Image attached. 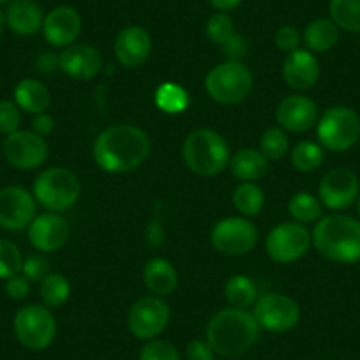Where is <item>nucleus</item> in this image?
Listing matches in <instances>:
<instances>
[{"label":"nucleus","instance_id":"f704fd0d","mask_svg":"<svg viewBox=\"0 0 360 360\" xmlns=\"http://www.w3.org/2000/svg\"><path fill=\"white\" fill-rule=\"evenodd\" d=\"M23 256L18 245L0 238V279H9L22 272Z\"/></svg>","mask_w":360,"mask_h":360},{"label":"nucleus","instance_id":"ea45409f","mask_svg":"<svg viewBox=\"0 0 360 360\" xmlns=\"http://www.w3.org/2000/svg\"><path fill=\"white\" fill-rule=\"evenodd\" d=\"M300 41H302V36H300L299 30H297L293 25L279 27L274 34V44L281 51H286V53L297 50Z\"/></svg>","mask_w":360,"mask_h":360},{"label":"nucleus","instance_id":"0eeeda50","mask_svg":"<svg viewBox=\"0 0 360 360\" xmlns=\"http://www.w3.org/2000/svg\"><path fill=\"white\" fill-rule=\"evenodd\" d=\"M316 136L327 150H349L360 140V115L349 106L327 108L316 122Z\"/></svg>","mask_w":360,"mask_h":360},{"label":"nucleus","instance_id":"de8ad7c7","mask_svg":"<svg viewBox=\"0 0 360 360\" xmlns=\"http://www.w3.org/2000/svg\"><path fill=\"white\" fill-rule=\"evenodd\" d=\"M216 11L230 13L242 4V0H207Z\"/></svg>","mask_w":360,"mask_h":360},{"label":"nucleus","instance_id":"1a4fd4ad","mask_svg":"<svg viewBox=\"0 0 360 360\" xmlns=\"http://www.w3.org/2000/svg\"><path fill=\"white\" fill-rule=\"evenodd\" d=\"M311 244H313V235L306 224L286 221L270 230V233L266 235L265 249L272 262L286 265L302 258L309 251Z\"/></svg>","mask_w":360,"mask_h":360},{"label":"nucleus","instance_id":"bb28decb","mask_svg":"<svg viewBox=\"0 0 360 360\" xmlns=\"http://www.w3.org/2000/svg\"><path fill=\"white\" fill-rule=\"evenodd\" d=\"M231 202L242 216L255 217L262 212L263 205H265V193L256 182H242L240 186L235 188Z\"/></svg>","mask_w":360,"mask_h":360},{"label":"nucleus","instance_id":"423d86ee","mask_svg":"<svg viewBox=\"0 0 360 360\" xmlns=\"http://www.w3.org/2000/svg\"><path fill=\"white\" fill-rule=\"evenodd\" d=\"M205 90L219 105L242 103L252 90L251 69L240 60L221 62L205 76Z\"/></svg>","mask_w":360,"mask_h":360},{"label":"nucleus","instance_id":"5701e85b","mask_svg":"<svg viewBox=\"0 0 360 360\" xmlns=\"http://www.w3.org/2000/svg\"><path fill=\"white\" fill-rule=\"evenodd\" d=\"M143 281L152 295L165 299L179 286V274L172 262L165 258H152L143 269Z\"/></svg>","mask_w":360,"mask_h":360},{"label":"nucleus","instance_id":"f257e3e1","mask_svg":"<svg viewBox=\"0 0 360 360\" xmlns=\"http://www.w3.org/2000/svg\"><path fill=\"white\" fill-rule=\"evenodd\" d=\"M150 150V138L143 129L131 124H117L99 133L92 155L103 172L127 173L143 165Z\"/></svg>","mask_w":360,"mask_h":360},{"label":"nucleus","instance_id":"c85d7f7f","mask_svg":"<svg viewBox=\"0 0 360 360\" xmlns=\"http://www.w3.org/2000/svg\"><path fill=\"white\" fill-rule=\"evenodd\" d=\"M288 212L297 223L300 224H309L320 221L321 214H323V203L320 198L311 193L300 191L295 193L292 198L288 200Z\"/></svg>","mask_w":360,"mask_h":360},{"label":"nucleus","instance_id":"c756f323","mask_svg":"<svg viewBox=\"0 0 360 360\" xmlns=\"http://www.w3.org/2000/svg\"><path fill=\"white\" fill-rule=\"evenodd\" d=\"M154 99L155 106L161 112L168 113V115H176V113L186 112L189 106V96L186 89H182V86L173 82H166L161 86H158Z\"/></svg>","mask_w":360,"mask_h":360},{"label":"nucleus","instance_id":"8fccbe9b","mask_svg":"<svg viewBox=\"0 0 360 360\" xmlns=\"http://www.w3.org/2000/svg\"><path fill=\"white\" fill-rule=\"evenodd\" d=\"M356 214H359V219H360V195H359V198H356Z\"/></svg>","mask_w":360,"mask_h":360},{"label":"nucleus","instance_id":"58836bf2","mask_svg":"<svg viewBox=\"0 0 360 360\" xmlns=\"http://www.w3.org/2000/svg\"><path fill=\"white\" fill-rule=\"evenodd\" d=\"M22 274L29 279L30 283H41L48 274H50V265L44 256L34 255L23 259Z\"/></svg>","mask_w":360,"mask_h":360},{"label":"nucleus","instance_id":"9d476101","mask_svg":"<svg viewBox=\"0 0 360 360\" xmlns=\"http://www.w3.org/2000/svg\"><path fill=\"white\" fill-rule=\"evenodd\" d=\"M210 242L221 255H248L258 242V228L245 217H224L214 224Z\"/></svg>","mask_w":360,"mask_h":360},{"label":"nucleus","instance_id":"7ed1b4c3","mask_svg":"<svg viewBox=\"0 0 360 360\" xmlns=\"http://www.w3.org/2000/svg\"><path fill=\"white\" fill-rule=\"evenodd\" d=\"M313 245L323 258L335 263H355L360 259V219L334 212L316 221Z\"/></svg>","mask_w":360,"mask_h":360},{"label":"nucleus","instance_id":"a18cd8bd","mask_svg":"<svg viewBox=\"0 0 360 360\" xmlns=\"http://www.w3.org/2000/svg\"><path fill=\"white\" fill-rule=\"evenodd\" d=\"M53 129H55V120H53V117L48 115L46 112L39 113V115L34 117V120H32L34 133H37L39 136H48V134H51V131Z\"/></svg>","mask_w":360,"mask_h":360},{"label":"nucleus","instance_id":"39448f33","mask_svg":"<svg viewBox=\"0 0 360 360\" xmlns=\"http://www.w3.org/2000/svg\"><path fill=\"white\" fill-rule=\"evenodd\" d=\"M34 198L48 212H65L78 203L82 184L72 169L64 166L43 169L34 180Z\"/></svg>","mask_w":360,"mask_h":360},{"label":"nucleus","instance_id":"4c0bfd02","mask_svg":"<svg viewBox=\"0 0 360 360\" xmlns=\"http://www.w3.org/2000/svg\"><path fill=\"white\" fill-rule=\"evenodd\" d=\"M20 124H22V110L18 108V105L9 99H0V133L8 136L20 129Z\"/></svg>","mask_w":360,"mask_h":360},{"label":"nucleus","instance_id":"37998d69","mask_svg":"<svg viewBox=\"0 0 360 360\" xmlns=\"http://www.w3.org/2000/svg\"><path fill=\"white\" fill-rule=\"evenodd\" d=\"M186 356L188 360H214L216 359V352H214L212 346L209 345V341H203V339H195V341H189L186 346Z\"/></svg>","mask_w":360,"mask_h":360},{"label":"nucleus","instance_id":"dca6fc26","mask_svg":"<svg viewBox=\"0 0 360 360\" xmlns=\"http://www.w3.org/2000/svg\"><path fill=\"white\" fill-rule=\"evenodd\" d=\"M71 235L68 221L57 212L39 214L29 224V240L37 251L53 252L64 248Z\"/></svg>","mask_w":360,"mask_h":360},{"label":"nucleus","instance_id":"c03bdc74","mask_svg":"<svg viewBox=\"0 0 360 360\" xmlns=\"http://www.w3.org/2000/svg\"><path fill=\"white\" fill-rule=\"evenodd\" d=\"M36 69L43 75H51L55 71H60V58L53 51H43L36 57Z\"/></svg>","mask_w":360,"mask_h":360},{"label":"nucleus","instance_id":"4be33fe9","mask_svg":"<svg viewBox=\"0 0 360 360\" xmlns=\"http://www.w3.org/2000/svg\"><path fill=\"white\" fill-rule=\"evenodd\" d=\"M4 15L6 27L16 36L29 37L43 30L44 13L36 0H13Z\"/></svg>","mask_w":360,"mask_h":360},{"label":"nucleus","instance_id":"7c9ffc66","mask_svg":"<svg viewBox=\"0 0 360 360\" xmlns=\"http://www.w3.org/2000/svg\"><path fill=\"white\" fill-rule=\"evenodd\" d=\"M330 20L346 32H360V0H330Z\"/></svg>","mask_w":360,"mask_h":360},{"label":"nucleus","instance_id":"a19ab883","mask_svg":"<svg viewBox=\"0 0 360 360\" xmlns=\"http://www.w3.org/2000/svg\"><path fill=\"white\" fill-rule=\"evenodd\" d=\"M219 48L228 60H240L245 55V51H248V41H245V37L242 36V34L235 32L233 36H231L226 43L221 44Z\"/></svg>","mask_w":360,"mask_h":360},{"label":"nucleus","instance_id":"412c9836","mask_svg":"<svg viewBox=\"0 0 360 360\" xmlns=\"http://www.w3.org/2000/svg\"><path fill=\"white\" fill-rule=\"evenodd\" d=\"M320 62H318L316 55L309 50H297L290 51L288 57L285 58L283 64V78L292 86L293 90H309L311 86L316 85L320 79Z\"/></svg>","mask_w":360,"mask_h":360},{"label":"nucleus","instance_id":"c9c22d12","mask_svg":"<svg viewBox=\"0 0 360 360\" xmlns=\"http://www.w3.org/2000/svg\"><path fill=\"white\" fill-rule=\"evenodd\" d=\"M205 34L214 44L221 46L226 43L231 36L235 34L233 20L228 16V13H214L205 23Z\"/></svg>","mask_w":360,"mask_h":360},{"label":"nucleus","instance_id":"393cba45","mask_svg":"<svg viewBox=\"0 0 360 360\" xmlns=\"http://www.w3.org/2000/svg\"><path fill=\"white\" fill-rule=\"evenodd\" d=\"M230 169L242 182H255L265 176L269 172V159L259 152V148H242L230 159Z\"/></svg>","mask_w":360,"mask_h":360},{"label":"nucleus","instance_id":"cd10ccee","mask_svg":"<svg viewBox=\"0 0 360 360\" xmlns=\"http://www.w3.org/2000/svg\"><path fill=\"white\" fill-rule=\"evenodd\" d=\"M224 297L231 304V307L248 309L258 299V288L251 278L244 274H235L224 285Z\"/></svg>","mask_w":360,"mask_h":360},{"label":"nucleus","instance_id":"f3484780","mask_svg":"<svg viewBox=\"0 0 360 360\" xmlns=\"http://www.w3.org/2000/svg\"><path fill=\"white\" fill-rule=\"evenodd\" d=\"M82 16L75 8L58 6L44 16L43 36L53 48H68L76 43L82 34Z\"/></svg>","mask_w":360,"mask_h":360},{"label":"nucleus","instance_id":"f8f14e48","mask_svg":"<svg viewBox=\"0 0 360 360\" xmlns=\"http://www.w3.org/2000/svg\"><path fill=\"white\" fill-rule=\"evenodd\" d=\"M259 328L269 332H288L300 321V307L292 297L283 293H266L255 302L252 309Z\"/></svg>","mask_w":360,"mask_h":360},{"label":"nucleus","instance_id":"79ce46f5","mask_svg":"<svg viewBox=\"0 0 360 360\" xmlns=\"http://www.w3.org/2000/svg\"><path fill=\"white\" fill-rule=\"evenodd\" d=\"M6 293L13 300H23L30 293V281L23 274L6 279Z\"/></svg>","mask_w":360,"mask_h":360},{"label":"nucleus","instance_id":"2eb2a0df","mask_svg":"<svg viewBox=\"0 0 360 360\" xmlns=\"http://www.w3.org/2000/svg\"><path fill=\"white\" fill-rule=\"evenodd\" d=\"M36 198L32 193L20 186L0 189V228L20 231L29 228L36 214Z\"/></svg>","mask_w":360,"mask_h":360},{"label":"nucleus","instance_id":"72a5a7b5","mask_svg":"<svg viewBox=\"0 0 360 360\" xmlns=\"http://www.w3.org/2000/svg\"><path fill=\"white\" fill-rule=\"evenodd\" d=\"M259 152L272 161L285 158L290 152V140L285 129H281L279 126L269 127L259 138Z\"/></svg>","mask_w":360,"mask_h":360},{"label":"nucleus","instance_id":"2f4dec72","mask_svg":"<svg viewBox=\"0 0 360 360\" xmlns=\"http://www.w3.org/2000/svg\"><path fill=\"white\" fill-rule=\"evenodd\" d=\"M325 148L320 143H314V141L304 140L293 147V150L290 152V159H292V165L297 172L302 173H311L316 172L321 165H323L325 159Z\"/></svg>","mask_w":360,"mask_h":360},{"label":"nucleus","instance_id":"ddd939ff","mask_svg":"<svg viewBox=\"0 0 360 360\" xmlns=\"http://www.w3.org/2000/svg\"><path fill=\"white\" fill-rule=\"evenodd\" d=\"M360 195V180L349 168H334L327 172L318 186V198L325 209L342 212L356 202Z\"/></svg>","mask_w":360,"mask_h":360},{"label":"nucleus","instance_id":"49530a36","mask_svg":"<svg viewBox=\"0 0 360 360\" xmlns=\"http://www.w3.org/2000/svg\"><path fill=\"white\" fill-rule=\"evenodd\" d=\"M145 237H147L148 245H152V248H159V245L165 242V228L159 223V219H152L150 223H148Z\"/></svg>","mask_w":360,"mask_h":360},{"label":"nucleus","instance_id":"f03ea898","mask_svg":"<svg viewBox=\"0 0 360 360\" xmlns=\"http://www.w3.org/2000/svg\"><path fill=\"white\" fill-rule=\"evenodd\" d=\"M259 325L248 309L226 307L214 314L205 328V338L217 355L240 356L256 345Z\"/></svg>","mask_w":360,"mask_h":360},{"label":"nucleus","instance_id":"9b49d317","mask_svg":"<svg viewBox=\"0 0 360 360\" xmlns=\"http://www.w3.org/2000/svg\"><path fill=\"white\" fill-rule=\"evenodd\" d=\"M169 323V306L162 297H140L131 306L127 314V327L131 334L141 341L155 339Z\"/></svg>","mask_w":360,"mask_h":360},{"label":"nucleus","instance_id":"a878e982","mask_svg":"<svg viewBox=\"0 0 360 360\" xmlns=\"http://www.w3.org/2000/svg\"><path fill=\"white\" fill-rule=\"evenodd\" d=\"M339 30L341 29L330 18H316L304 29L302 43L306 44V50L313 53H325L338 44Z\"/></svg>","mask_w":360,"mask_h":360},{"label":"nucleus","instance_id":"aec40b11","mask_svg":"<svg viewBox=\"0 0 360 360\" xmlns=\"http://www.w3.org/2000/svg\"><path fill=\"white\" fill-rule=\"evenodd\" d=\"M60 58V71L72 79H92L101 72L103 57L98 48L90 44H71L64 48Z\"/></svg>","mask_w":360,"mask_h":360},{"label":"nucleus","instance_id":"e433bc0d","mask_svg":"<svg viewBox=\"0 0 360 360\" xmlns=\"http://www.w3.org/2000/svg\"><path fill=\"white\" fill-rule=\"evenodd\" d=\"M138 360H180L179 349L165 339H150L140 349Z\"/></svg>","mask_w":360,"mask_h":360},{"label":"nucleus","instance_id":"09e8293b","mask_svg":"<svg viewBox=\"0 0 360 360\" xmlns=\"http://www.w3.org/2000/svg\"><path fill=\"white\" fill-rule=\"evenodd\" d=\"M4 27H6V15L0 11V36H2V32H4Z\"/></svg>","mask_w":360,"mask_h":360},{"label":"nucleus","instance_id":"3c124183","mask_svg":"<svg viewBox=\"0 0 360 360\" xmlns=\"http://www.w3.org/2000/svg\"><path fill=\"white\" fill-rule=\"evenodd\" d=\"M6 2H13V0H0V4H6Z\"/></svg>","mask_w":360,"mask_h":360},{"label":"nucleus","instance_id":"20e7f679","mask_svg":"<svg viewBox=\"0 0 360 360\" xmlns=\"http://www.w3.org/2000/svg\"><path fill=\"white\" fill-rule=\"evenodd\" d=\"M186 166L200 176H216L230 165V147L223 134L214 129L191 131L182 145Z\"/></svg>","mask_w":360,"mask_h":360},{"label":"nucleus","instance_id":"b1692460","mask_svg":"<svg viewBox=\"0 0 360 360\" xmlns=\"http://www.w3.org/2000/svg\"><path fill=\"white\" fill-rule=\"evenodd\" d=\"M15 103L25 113L39 115L51 105V94L48 86L36 78H23L15 86Z\"/></svg>","mask_w":360,"mask_h":360},{"label":"nucleus","instance_id":"4468645a","mask_svg":"<svg viewBox=\"0 0 360 360\" xmlns=\"http://www.w3.org/2000/svg\"><path fill=\"white\" fill-rule=\"evenodd\" d=\"M4 158L16 169H36L46 161L48 143L34 131H15L2 143Z\"/></svg>","mask_w":360,"mask_h":360},{"label":"nucleus","instance_id":"a211bd4d","mask_svg":"<svg viewBox=\"0 0 360 360\" xmlns=\"http://www.w3.org/2000/svg\"><path fill=\"white\" fill-rule=\"evenodd\" d=\"M320 113L316 103L302 94L286 96L276 110L279 127L290 133H306L316 126Z\"/></svg>","mask_w":360,"mask_h":360},{"label":"nucleus","instance_id":"473e14b6","mask_svg":"<svg viewBox=\"0 0 360 360\" xmlns=\"http://www.w3.org/2000/svg\"><path fill=\"white\" fill-rule=\"evenodd\" d=\"M39 295L46 307H62L71 297V285L64 274L50 272L39 283Z\"/></svg>","mask_w":360,"mask_h":360},{"label":"nucleus","instance_id":"6ab92c4d","mask_svg":"<svg viewBox=\"0 0 360 360\" xmlns=\"http://www.w3.org/2000/svg\"><path fill=\"white\" fill-rule=\"evenodd\" d=\"M113 50L120 65L127 69L140 68L150 57L152 37L143 27L129 25L117 34Z\"/></svg>","mask_w":360,"mask_h":360},{"label":"nucleus","instance_id":"6e6552de","mask_svg":"<svg viewBox=\"0 0 360 360\" xmlns=\"http://www.w3.org/2000/svg\"><path fill=\"white\" fill-rule=\"evenodd\" d=\"M13 330L22 346L32 352L46 349L57 335V321L50 307L30 304L15 314Z\"/></svg>","mask_w":360,"mask_h":360}]
</instances>
